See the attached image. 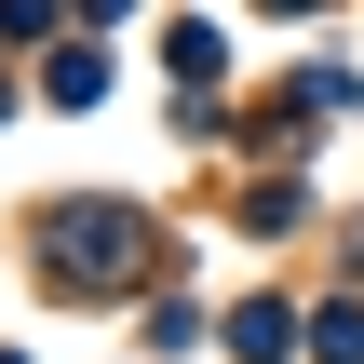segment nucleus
<instances>
[{"instance_id": "1", "label": "nucleus", "mask_w": 364, "mask_h": 364, "mask_svg": "<svg viewBox=\"0 0 364 364\" xmlns=\"http://www.w3.org/2000/svg\"><path fill=\"white\" fill-rule=\"evenodd\" d=\"M54 270H68V284L135 270V216H122V203H68V216H54Z\"/></svg>"}]
</instances>
